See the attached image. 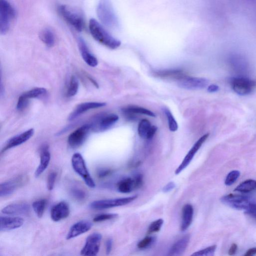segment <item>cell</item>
Instances as JSON below:
<instances>
[{"mask_svg": "<svg viewBox=\"0 0 256 256\" xmlns=\"http://www.w3.org/2000/svg\"><path fill=\"white\" fill-rule=\"evenodd\" d=\"M89 27L93 38L102 45L112 50L116 49L121 46V41L109 34L95 19L90 20Z\"/></svg>", "mask_w": 256, "mask_h": 256, "instance_id": "cell-1", "label": "cell"}, {"mask_svg": "<svg viewBox=\"0 0 256 256\" xmlns=\"http://www.w3.org/2000/svg\"><path fill=\"white\" fill-rule=\"evenodd\" d=\"M97 14L100 21L106 27L112 29L118 28V18L111 0H100L97 8Z\"/></svg>", "mask_w": 256, "mask_h": 256, "instance_id": "cell-2", "label": "cell"}, {"mask_svg": "<svg viewBox=\"0 0 256 256\" xmlns=\"http://www.w3.org/2000/svg\"><path fill=\"white\" fill-rule=\"evenodd\" d=\"M58 12L63 20L76 31L82 32L85 27L82 14L77 10L65 5L58 6Z\"/></svg>", "mask_w": 256, "mask_h": 256, "instance_id": "cell-3", "label": "cell"}, {"mask_svg": "<svg viewBox=\"0 0 256 256\" xmlns=\"http://www.w3.org/2000/svg\"><path fill=\"white\" fill-rule=\"evenodd\" d=\"M16 12L7 0H0V32L1 35L7 34L11 27Z\"/></svg>", "mask_w": 256, "mask_h": 256, "instance_id": "cell-4", "label": "cell"}, {"mask_svg": "<svg viewBox=\"0 0 256 256\" xmlns=\"http://www.w3.org/2000/svg\"><path fill=\"white\" fill-rule=\"evenodd\" d=\"M71 163L75 172L83 179L86 185L90 188L95 187V183L86 166V162L80 153H76L73 155Z\"/></svg>", "mask_w": 256, "mask_h": 256, "instance_id": "cell-5", "label": "cell"}, {"mask_svg": "<svg viewBox=\"0 0 256 256\" xmlns=\"http://www.w3.org/2000/svg\"><path fill=\"white\" fill-rule=\"evenodd\" d=\"M137 197L135 195L126 198L95 201L90 204V207L92 209L97 210L112 208L125 205L135 200Z\"/></svg>", "mask_w": 256, "mask_h": 256, "instance_id": "cell-6", "label": "cell"}, {"mask_svg": "<svg viewBox=\"0 0 256 256\" xmlns=\"http://www.w3.org/2000/svg\"><path fill=\"white\" fill-rule=\"evenodd\" d=\"M119 120L115 114H104L97 117L93 124L92 129L96 132H101L110 129Z\"/></svg>", "mask_w": 256, "mask_h": 256, "instance_id": "cell-7", "label": "cell"}, {"mask_svg": "<svg viewBox=\"0 0 256 256\" xmlns=\"http://www.w3.org/2000/svg\"><path fill=\"white\" fill-rule=\"evenodd\" d=\"M221 201L230 207L241 210H247L253 202L246 196L232 194L223 196Z\"/></svg>", "mask_w": 256, "mask_h": 256, "instance_id": "cell-8", "label": "cell"}, {"mask_svg": "<svg viewBox=\"0 0 256 256\" xmlns=\"http://www.w3.org/2000/svg\"><path fill=\"white\" fill-rule=\"evenodd\" d=\"M91 129L90 124H86L78 128L69 135L68 139L69 145L74 149L80 147L86 140Z\"/></svg>", "mask_w": 256, "mask_h": 256, "instance_id": "cell-9", "label": "cell"}, {"mask_svg": "<svg viewBox=\"0 0 256 256\" xmlns=\"http://www.w3.org/2000/svg\"><path fill=\"white\" fill-rule=\"evenodd\" d=\"M231 84L233 90L241 96L249 95L256 88V81L246 78H234Z\"/></svg>", "mask_w": 256, "mask_h": 256, "instance_id": "cell-10", "label": "cell"}, {"mask_svg": "<svg viewBox=\"0 0 256 256\" xmlns=\"http://www.w3.org/2000/svg\"><path fill=\"white\" fill-rule=\"evenodd\" d=\"M102 235L98 232L90 234L86 239L85 244L81 250L82 256H96L99 252Z\"/></svg>", "mask_w": 256, "mask_h": 256, "instance_id": "cell-11", "label": "cell"}, {"mask_svg": "<svg viewBox=\"0 0 256 256\" xmlns=\"http://www.w3.org/2000/svg\"><path fill=\"white\" fill-rule=\"evenodd\" d=\"M178 81L180 88L193 90L204 89L209 84V80L206 78L192 77L186 75Z\"/></svg>", "mask_w": 256, "mask_h": 256, "instance_id": "cell-12", "label": "cell"}, {"mask_svg": "<svg viewBox=\"0 0 256 256\" xmlns=\"http://www.w3.org/2000/svg\"><path fill=\"white\" fill-rule=\"evenodd\" d=\"M209 136V134H205L202 136L193 145L185 156L183 162L175 171V174L178 175L186 169L190 164L196 154L200 149L202 145L205 142Z\"/></svg>", "mask_w": 256, "mask_h": 256, "instance_id": "cell-13", "label": "cell"}, {"mask_svg": "<svg viewBox=\"0 0 256 256\" xmlns=\"http://www.w3.org/2000/svg\"><path fill=\"white\" fill-rule=\"evenodd\" d=\"M92 227V223L88 220L77 222L70 228L66 235V239L69 240L86 233L90 231Z\"/></svg>", "mask_w": 256, "mask_h": 256, "instance_id": "cell-14", "label": "cell"}, {"mask_svg": "<svg viewBox=\"0 0 256 256\" xmlns=\"http://www.w3.org/2000/svg\"><path fill=\"white\" fill-rule=\"evenodd\" d=\"M34 130L30 129L10 139L2 148V153L17 147L28 141L34 135Z\"/></svg>", "mask_w": 256, "mask_h": 256, "instance_id": "cell-15", "label": "cell"}, {"mask_svg": "<svg viewBox=\"0 0 256 256\" xmlns=\"http://www.w3.org/2000/svg\"><path fill=\"white\" fill-rule=\"evenodd\" d=\"M70 209L68 203L62 201L54 206L51 210V218L54 222H59L68 218Z\"/></svg>", "mask_w": 256, "mask_h": 256, "instance_id": "cell-16", "label": "cell"}, {"mask_svg": "<svg viewBox=\"0 0 256 256\" xmlns=\"http://www.w3.org/2000/svg\"><path fill=\"white\" fill-rule=\"evenodd\" d=\"M24 223V219L19 217H3L0 218V231H11L21 227Z\"/></svg>", "mask_w": 256, "mask_h": 256, "instance_id": "cell-17", "label": "cell"}, {"mask_svg": "<svg viewBox=\"0 0 256 256\" xmlns=\"http://www.w3.org/2000/svg\"><path fill=\"white\" fill-rule=\"evenodd\" d=\"M30 211V207L28 204L18 203L8 205L1 210V212L7 215H27Z\"/></svg>", "mask_w": 256, "mask_h": 256, "instance_id": "cell-18", "label": "cell"}, {"mask_svg": "<svg viewBox=\"0 0 256 256\" xmlns=\"http://www.w3.org/2000/svg\"><path fill=\"white\" fill-rule=\"evenodd\" d=\"M106 105V103L104 102H86L80 104L70 115L68 119L72 121L91 109L103 107Z\"/></svg>", "mask_w": 256, "mask_h": 256, "instance_id": "cell-19", "label": "cell"}, {"mask_svg": "<svg viewBox=\"0 0 256 256\" xmlns=\"http://www.w3.org/2000/svg\"><path fill=\"white\" fill-rule=\"evenodd\" d=\"M158 129L156 126H152L147 119L141 120L138 127L139 136L145 139H151L155 135Z\"/></svg>", "mask_w": 256, "mask_h": 256, "instance_id": "cell-20", "label": "cell"}, {"mask_svg": "<svg viewBox=\"0 0 256 256\" xmlns=\"http://www.w3.org/2000/svg\"><path fill=\"white\" fill-rule=\"evenodd\" d=\"M78 47L81 56L85 63L90 67H95L98 64L97 59L91 53L85 41L81 38L78 40Z\"/></svg>", "mask_w": 256, "mask_h": 256, "instance_id": "cell-21", "label": "cell"}, {"mask_svg": "<svg viewBox=\"0 0 256 256\" xmlns=\"http://www.w3.org/2000/svg\"><path fill=\"white\" fill-rule=\"evenodd\" d=\"M190 235H186L176 242L169 251V256H178L182 255L190 242Z\"/></svg>", "mask_w": 256, "mask_h": 256, "instance_id": "cell-22", "label": "cell"}, {"mask_svg": "<svg viewBox=\"0 0 256 256\" xmlns=\"http://www.w3.org/2000/svg\"><path fill=\"white\" fill-rule=\"evenodd\" d=\"M194 215V209L191 204H186L183 208L181 230L184 232L191 226Z\"/></svg>", "mask_w": 256, "mask_h": 256, "instance_id": "cell-23", "label": "cell"}, {"mask_svg": "<svg viewBox=\"0 0 256 256\" xmlns=\"http://www.w3.org/2000/svg\"><path fill=\"white\" fill-rule=\"evenodd\" d=\"M51 160V154L48 147H44L42 150L40 164L35 172L36 178L40 176L48 167Z\"/></svg>", "mask_w": 256, "mask_h": 256, "instance_id": "cell-24", "label": "cell"}, {"mask_svg": "<svg viewBox=\"0 0 256 256\" xmlns=\"http://www.w3.org/2000/svg\"><path fill=\"white\" fill-rule=\"evenodd\" d=\"M155 75L160 78L173 79L177 81L186 75L183 71L179 69L158 71L155 73Z\"/></svg>", "mask_w": 256, "mask_h": 256, "instance_id": "cell-25", "label": "cell"}, {"mask_svg": "<svg viewBox=\"0 0 256 256\" xmlns=\"http://www.w3.org/2000/svg\"><path fill=\"white\" fill-rule=\"evenodd\" d=\"M19 180L4 182L0 185V196L5 197L11 195L19 185Z\"/></svg>", "mask_w": 256, "mask_h": 256, "instance_id": "cell-26", "label": "cell"}, {"mask_svg": "<svg viewBox=\"0 0 256 256\" xmlns=\"http://www.w3.org/2000/svg\"><path fill=\"white\" fill-rule=\"evenodd\" d=\"M122 111L125 114H140L147 115L152 117H156V115L151 111L136 106H129L122 109Z\"/></svg>", "mask_w": 256, "mask_h": 256, "instance_id": "cell-27", "label": "cell"}, {"mask_svg": "<svg viewBox=\"0 0 256 256\" xmlns=\"http://www.w3.org/2000/svg\"><path fill=\"white\" fill-rule=\"evenodd\" d=\"M40 38L48 47H52L55 44V37L54 34L49 28H45L40 32Z\"/></svg>", "mask_w": 256, "mask_h": 256, "instance_id": "cell-28", "label": "cell"}, {"mask_svg": "<svg viewBox=\"0 0 256 256\" xmlns=\"http://www.w3.org/2000/svg\"><path fill=\"white\" fill-rule=\"evenodd\" d=\"M135 189L134 178H126L118 184V190L122 193H129Z\"/></svg>", "mask_w": 256, "mask_h": 256, "instance_id": "cell-29", "label": "cell"}, {"mask_svg": "<svg viewBox=\"0 0 256 256\" xmlns=\"http://www.w3.org/2000/svg\"><path fill=\"white\" fill-rule=\"evenodd\" d=\"M234 191L243 193L256 191V181L252 179L246 180L238 185Z\"/></svg>", "mask_w": 256, "mask_h": 256, "instance_id": "cell-30", "label": "cell"}, {"mask_svg": "<svg viewBox=\"0 0 256 256\" xmlns=\"http://www.w3.org/2000/svg\"><path fill=\"white\" fill-rule=\"evenodd\" d=\"M47 201L46 199H41L35 201L32 204L33 210L37 217L41 218L43 217L47 205Z\"/></svg>", "mask_w": 256, "mask_h": 256, "instance_id": "cell-31", "label": "cell"}, {"mask_svg": "<svg viewBox=\"0 0 256 256\" xmlns=\"http://www.w3.org/2000/svg\"><path fill=\"white\" fill-rule=\"evenodd\" d=\"M46 93L47 90L46 89L37 88L24 93L21 96L26 100L29 101L31 99L37 98L44 95Z\"/></svg>", "mask_w": 256, "mask_h": 256, "instance_id": "cell-32", "label": "cell"}, {"mask_svg": "<svg viewBox=\"0 0 256 256\" xmlns=\"http://www.w3.org/2000/svg\"><path fill=\"white\" fill-rule=\"evenodd\" d=\"M79 90V82L75 76H72L71 78L67 95L68 97L75 96Z\"/></svg>", "mask_w": 256, "mask_h": 256, "instance_id": "cell-33", "label": "cell"}, {"mask_svg": "<svg viewBox=\"0 0 256 256\" xmlns=\"http://www.w3.org/2000/svg\"><path fill=\"white\" fill-rule=\"evenodd\" d=\"M163 111L168 120L169 130L172 132L177 131L178 125L172 113L167 108H164Z\"/></svg>", "mask_w": 256, "mask_h": 256, "instance_id": "cell-34", "label": "cell"}, {"mask_svg": "<svg viewBox=\"0 0 256 256\" xmlns=\"http://www.w3.org/2000/svg\"><path fill=\"white\" fill-rule=\"evenodd\" d=\"M240 175V172L237 170L232 171L230 172L227 175L225 183L227 186H231L233 185L239 178Z\"/></svg>", "mask_w": 256, "mask_h": 256, "instance_id": "cell-35", "label": "cell"}, {"mask_svg": "<svg viewBox=\"0 0 256 256\" xmlns=\"http://www.w3.org/2000/svg\"><path fill=\"white\" fill-rule=\"evenodd\" d=\"M164 223V220L162 219H158L152 222L148 228V234L158 232L161 230Z\"/></svg>", "mask_w": 256, "mask_h": 256, "instance_id": "cell-36", "label": "cell"}, {"mask_svg": "<svg viewBox=\"0 0 256 256\" xmlns=\"http://www.w3.org/2000/svg\"><path fill=\"white\" fill-rule=\"evenodd\" d=\"M217 246L213 245L202 250L193 253L192 256H213L216 250Z\"/></svg>", "mask_w": 256, "mask_h": 256, "instance_id": "cell-37", "label": "cell"}, {"mask_svg": "<svg viewBox=\"0 0 256 256\" xmlns=\"http://www.w3.org/2000/svg\"><path fill=\"white\" fill-rule=\"evenodd\" d=\"M118 215L117 214H102L96 216L93 219V222L99 223L107 220H112L117 218Z\"/></svg>", "mask_w": 256, "mask_h": 256, "instance_id": "cell-38", "label": "cell"}, {"mask_svg": "<svg viewBox=\"0 0 256 256\" xmlns=\"http://www.w3.org/2000/svg\"><path fill=\"white\" fill-rule=\"evenodd\" d=\"M70 193L72 197L77 201H83L86 197L85 192L79 188H73L71 190Z\"/></svg>", "mask_w": 256, "mask_h": 256, "instance_id": "cell-39", "label": "cell"}, {"mask_svg": "<svg viewBox=\"0 0 256 256\" xmlns=\"http://www.w3.org/2000/svg\"><path fill=\"white\" fill-rule=\"evenodd\" d=\"M57 174L55 172H52L50 173L47 179V189L49 191L53 190L55 182L56 180Z\"/></svg>", "mask_w": 256, "mask_h": 256, "instance_id": "cell-40", "label": "cell"}, {"mask_svg": "<svg viewBox=\"0 0 256 256\" xmlns=\"http://www.w3.org/2000/svg\"><path fill=\"white\" fill-rule=\"evenodd\" d=\"M154 238L150 236H147L141 240L138 244V247L140 249H144L149 247L153 242Z\"/></svg>", "mask_w": 256, "mask_h": 256, "instance_id": "cell-41", "label": "cell"}, {"mask_svg": "<svg viewBox=\"0 0 256 256\" xmlns=\"http://www.w3.org/2000/svg\"><path fill=\"white\" fill-rule=\"evenodd\" d=\"M246 213L256 220V203L252 202Z\"/></svg>", "mask_w": 256, "mask_h": 256, "instance_id": "cell-42", "label": "cell"}, {"mask_svg": "<svg viewBox=\"0 0 256 256\" xmlns=\"http://www.w3.org/2000/svg\"><path fill=\"white\" fill-rule=\"evenodd\" d=\"M135 189L140 188L143 184V176L138 175L134 178Z\"/></svg>", "mask_w": 256, "mask_h": 256, "instance_id": "cell-43", "label": "cell"}, {"mask_svg": "<svg viewBox=\"0 0 256 256\" xmlns=\"http://www.w3.org/2000/svg\"><path fill=\"white\" fill-rule=\"evenodd\" d=\"M112 172L110 169H101L98 172V176L100 178H103L109 176Z\"/></svg>", "mask_w": 256, "mask_h": 256, "instance_id": "cell-44", "label": "cell"}, {"mask_svg": "<svg viewBox=\"0 0 256 256\" xmlns=\"http://www.w3.org/2000/svg\"><path fill=\"white\" fill-rule=\"evenodd\" d=\"M113 240L111 238L108 239L106 243V253L107 255H109L112 249Z\"/></svg>", "mask_w": 256, "mask_h": 256, "instance_id": "cell-45", "label": "cell"}, {"mask_svg": "<svg viewBox=\"0 0 256 256\" xmlns=\"http://www.w3.org/2000/svg\"><path fill=\"white\" fill-rule=\"evenodd\" d=\"M175 187V184L173 182H171L167 184L163 189L164 193H168L172 191Z\"/></svg>", "mask_w": 256, "mask_h": 256, "instance_id": "cell-46", "label": "cell"}, {"mask_svg": "<svg viewBox=\"0 0 256 256\" xmlns=\"http://www.w3.org/2000/svg\"><path fill=\"white\" fill-rule=\"evenodd\" d=\"M238 249V246L236 244H233L229 251V255H234L237 252Z\"/></svg>", "mask_w": 256, "mask_h": 256, "instance_id": "cell-47", "label": "cell"}, {"mask_svg": "<svg viewBox=\"0 0 256 256\" xmlns=\"http://www.w3.org/2000/svg\"><path fill=\"white\" fill-rule=\"evenodd\" d=\"M207 90L209 93H214L219 90V87L216 85L213 84L209 86Z\"/></svg>", "mask_w": 256, "mask_h": 256, "instance_id": "cell-48", "label": "cell"}, {"mask_svg": "<svg viewBox=\"0 0 256 256\" xmlns=\"http://www.w3.org/2000/svg\"><path fill=\"white\" fill-rule=\"evenodd\" d=\"M256 254V247L249 249L244 255L245 256H252Z\"/></svg>", "mask_w": 256, "mask_h": 256, "instance_id": "cell-49", "label": "cell"}]
</instances>
